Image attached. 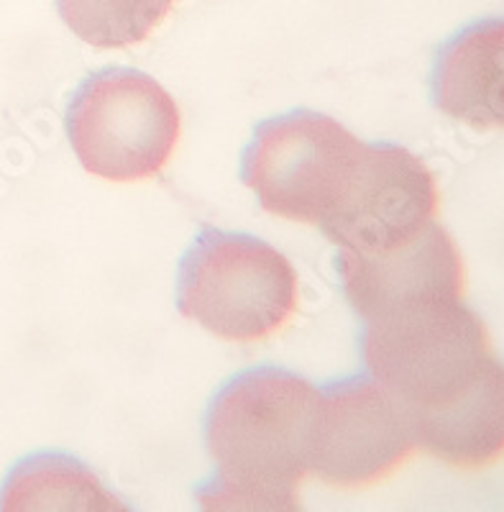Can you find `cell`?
Masks as SVG:
<instances>
[{
	"label": "cell",
	"instance_id": "10",
	"mask_svg": "<svg viewBox=\"0 0 504 512\" xmlns=\"http://www.w3.org/2000/svg\"><path fill=\"white\" fill-rule=\"evenodd\" d=\"M433 100L471 128H504V18L479 21L443 44Z\"/></svg>",
	"mask_w": 504,
	"mask_h": 512
},
{
	"label": "cell",
	"instance_id": "12",
	"mask_svg": "<svg viewBox=\"0 0 504 512\" xmlns=\"http://www.w3.org/2000/svg\"><path fill=\"white\" fill-rule=\"evenodd\" d=\"M177 0H57L72 34L95 49H126L157 31Z\"/></svg>",
	"mask_w": 504,
	"mask_h": 512
},
{
	"label": "cell",
	"instance_id": "13",
	"mask_svg": "<svg viewBox=\"0 0 504 512\" xmlns=\"http://www.w3.org/2000/svg\"><path fill=\"white\" fill-rule=\"evenodd\" d=\"M200 512H305L295 487L218 477L197 492Z\"/></svg>",
	"mask_w": 504,
	"mask_h": 512
},
{
	"label": "cell",
	"instance_id": "2",
	"mask_svg": "<svg viewBox=\"0 0 504 512\" xmlns=\"http://www.w3.org/2000/svg\"><path fill=\"white\" fill-rule=\"evenodd\" d=\"M177 308L218 338L261 341L295 315L297 272L267 241L208 228L180 264Z\"/></svg>",
	"mask_w": 504,
	"mask_h": 512
},
{
	"label": "cell",
	"instance_id": "3",
	"mask_svg": "<svg viewBox=\"0 0 504 512\" xmlns=\"http://www.w3.org/2000/svg\"><path fill=\"white\" fill-rule=\"evenodd\" d=\"M167 88L139 70L111 67L82 82L67 108V136L82 167L113 182L159 175L180 141Z\"/></svg>",
	"mask_w": 504,
	"mask_h": 512
},
{
	"label": "cell",
	"instance_id": "5",
	"mask_svg": "<svg viewBox=\"0 0 504 512\" xmlns=\"http://www.w3.org/2000/svg\"><path fill=\"white\" fill-rule=\"evenodd\" d=\"M364 152V141L336 118L295 111L256 128L241 175L267 213L320 226L346 195Z\"/></svg>",
	"mask_w": 504,
	"mask_h": 512
},
{
	"label": "cell",
	"instance_id": "14",
	"mask_svg": "<svg viewBox=\"0 0 504 512\" xmlns=\"http://www.w3.org/2000/svg\"><path fill=\"white\" fill-rule=\"evenodd\" d=\"M113 512H134V510H131V507H128L126 502L118 500V502H116V507H113Z\"/></svg>",
	"mask_w": 504,
	"mask_h": 512
},
{
	"label": "cell",
	"instance_id": "4",
	"mask_svg": "<svg viewBox=\"0 0 504 512\" xmlns=\"http://www.w3.org/2000/svg\"><path fill=\"white\" fill-rule=\"evenodd\" d=\"M371 379L420 410L458 392L494 359L489 333L464 300L397 310L364 323Z\"/></svg>",
	"mask_w": 504,
	"mask_h": 512
},
{
	"label": "cell",
	"instance_id": "8",
	"mask_svg": "<svg viewBox=\"0 0 504 512\" xmlns=\"http://www.w3.org/2000/svg\"><path fill=\"white\" fill-rule=\"evenodd\" d=\"M348 303L364 323L397 310L448 303L464 295V262L446 228H428L397 249L379 254H338Z\"/></svg>",
	"mask_w": 504,
	"mask_h": 512
},
{
	"label": "cell",
	"instance_id": "1",
	"mask_svg": "<svg viewBox=\"0 0 504 512\" xmlns=\"http://www.w3.org/2000/svg\"><path fill=\"white\" fill-rule=\"evenodd\" d=\"M320 390L279 367L238 374L213 397L205 423L218 474L297 487L310 474Z\"/></svg>",
	"mask_w": 504,
	"mask_h": 512
},
{
	"label": "cell",
	"instance_id": "11",
	"mask_svg": "<svg viewBox=\"0 0 504 512\" xmlns=\"http://www.w3.org/2000/svg\"><path fill=\"white\" fill-rule=\"evenodd\" d=\"M116 502L90 466L64 454L29 456L0 487V512H113Z\"/></svg>",
	"mask_w": 504,
	"mask_h": 512
},
{
	"label": "cell",
	"instance_id": "6",
	"mask_svg": "<svg viewBox=\"0 0 504 512\" xmlns=\"http://www.w3.org/2000/svg\"><path fill=\"white\" fill-rule=\"evenodd\" d=\"M418 448L410 408L377 379H343L320 390L310 474L333 487H366Z\"/></svg>",
	"mask_w": 504,
	"mask_h": 512
},
{
	"label": "cell",
	"instance_id": "9",
	"mask_svg": "<svg viewBox=\"0 0 504 512\" xmlns=\"http://www.w3.org/2000/svg\"><path fill=\"white\" fill-rule=\"evenodd\" d=\"M415 441L451 466L494 464L504 456V364L494 356L441 402L412 410Z\"/></svg>",
	"mask_w": 504,
	"mask_h": 512
},
{
	"label": "cell",
	"instance_id": "7",
	"mask_svg": "<svg viewBox=\"0 0 504 512\" xmlns=\"http://www.w3.org/2000/svg\"><path fill=\"white\" fill-rule=\"evenodd\" d=\"M435 210L438 185L418 154L400 144H366L346 195L318 228L338 251L379 254L415 239Z\"/></svg>",
	"mask_w": 504,
	"mask_h": 512
}]
</instances>
